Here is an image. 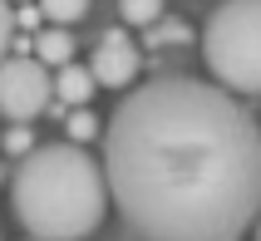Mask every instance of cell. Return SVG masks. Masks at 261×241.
<instances>
[{
  "label": "cell",
  "mask_w": 261,
  "mask_h": 241,
  "mask_svg": "<svg viewBox=\"0 0 261 241\" xmlns=\"http://www.w3.org/2000/svg\"><path fill=\"white\" fill-rule=\"evenodd\" d=\"M256 241H261V217H256Z\"/></svg>",
  "instance_id": "14"
},
{
  "label": "cell",
  "mask_w": 261,
  "mask_h": 241,
  "mask_svg": "<svg viewBox=\"0 0 261 241\" xmlns=\"http://www.w3.org/2000/svg\"><path fill=\"white\" fill-rule=\"evenodd\" d=\"M64 133H69V143L79 148V143H89L94 133H99V118L89 114V109H74V114L64 118Z\"/></svg>",
  "instance_id": "10"
},
{
  "label": "cell",
  "mask_w": 261,
  "mask_h": 241,
  "mask_svg": "<svg viewBox=\"0 0 261 241\" xmlns=\"http://www.w3.org/2000/svg\"><path fill=\"white\" fill-rule=\"evenodd\" d=\"M30 148H35V133H30V123H10V133H5V153L25 157Z\"/></svg>",
  "instance_id": "11"
},
{
  "label": "cell",
  "mask_w": 261,
  "mask_h": 241,
  "mask_svg": "<svg viewBox=\"0 0 261 241\" xmlns=\"http://www.w3.org/2000/svg\"><path fill=\"white\" fill-rule=\"evenodd\" d=\"M202 59L222 94H261V0H222L207 15Z\"/></svg>",
  "instance_id": "3"
},
{
  "label": "cell",
  "mask_w": 261,
  "mask_h": 241,
  "mask_svg": "<svg viewBox=\"0 0 261 241\" xmlns=\"http://www.w3.org/2000/svg\"><path fill=\"white\" fill-rule=\"evenodd\" d=\"M49 89H55L59 103H74V109H84L89 99H94V74H89V64H64L59 74H49Z\"/></svg>",
  "instance_id": "6"
},
{
  "label": "cell",
  "mask_w": 261,
  "mask_h": 241,
  "mask_svg": "<svg viewBox=\"0 0 261 241\" xmlns=\"http://www.w3.org/2000/svg\"><path fill=\"white\" fill-rule=\"evenodd\" d=\"M35 25H40V10H35V5L15 10V30H35Z\"/></svg>",
  "instance_id": "13"
},
{
  "label": "cell",
  "mask_w": 261,
  "mask_h": 241,
  "mask_svg": "<svg viewBox=\"0 0 261 241\" xmlns=\"http://www.w3.org/2000/svg\"><path fill=\"white\" fill-rule=\"evenodd\" d=\"M89 74L103 89H128L138 79V44L128 40V30H103L99 35L94 59H89Z\"/></svg>",
  "instance_id": "5"
},
{
  "label": "cell",
  "mask_w": 261,
  "mask_h": 241,
  "mask_svg": "<svg viewBox=\"0 0 261 241\" xmlns=\"http://www.w3.org/2000/svg\"><path fill=\"white\" fill-rule=\"evenodd\" d=\"M0 187H5V168H0Z\"/></svg>",
  "instance_id": "15"
},
{
  "label": "cell",
  "mask_w": 261,
  "mask_h": 241,
  "mask_svg": "<svg viewBox=\"0 0 261 241\" xmlns=\"http://www.w3.org/2000/svg\"><path fill=\"white\" fill-rule=\"evenodd\" d=\"M35 64H44V69H64V64H74V35L69 30H35Z\"/></svg>",
  "instance_id": "7"
},
{
  "label": "cell",
  "mask_w": 261,
  "mask_h": 241,
  "mask_svg": "<svg viewBox=\"0 0 261 241\" xmlns=\"http://www.w3.org/2000/svg\"><path fill=\"white\" fill-rule=\"evenodd\" d=\"M99 168L143 241H242L261 217V123L202 79L133 89L103 128Z\"/></svg>",
  "instance_id": "1"
},
{
  "label": "cell",
  "mask_w": 261,
  "mask_h": 241,
  "mask_svg": "<svg viewBox=\"0 0 261 241\" xmlns=\"http://www.w3.org/2000/svg\"><path fill=\"white\" fill-rule=\"evenodd\" d=\"M118 15L123 25H153L163 15V0H118Z\"/></svg>",
  "instance_id": "9"
},
{
  "label": "cell",
  "mask_w": 261,
  "mask_h": 241,
  "mask_svg": "<svg viewBox=\"0 0 261 241\" xmlns=\"http://www.w3.org/2000/svg\"><path fill=\"white\" fill-rule=\"evenodd\" d=\"M49 103H55V89L44 64H35L30 55L0 59V114L10 123H35Z\"/></svg>",
  "instance_id": "4"
},
{
  "label": "cell",
  "mask_w": 261,
  "mask_h": 241,
  "mask_svg": "<svg viewBox=\"0 0 261 241\" xmlns=\"http://www.w3.org/2000/svg\"><path fill=\"white\" fill-rule=\"evenodd\" d=\"M35 10H40V20H49V30H69L89 15V0H40Z\"/></svg>",
  "instance_id": "8"
},
{
  "label": "cell",
  "mask_w": 261,
  "mask_h": 241,
  "mask_svg": "<svg viewBox=\"0 0 261 241\" xmlns=\"http://www.w3.org/2000/svg\"><path fill=\"white\" fill-rule=\"evenodd\" d=\"M25 5H30V0H25Z\"/></svg>",
  "instance_id": "16"
},
{
  "label": "cell",
  "mask_w": 261,
  "mask_h": 241,
  "mask_svg": "<svg viewBox=\"0 0 261 241\" xmlns=\"http://www.w3.org/2000/svg\"><path fill=\"white\" fill-rule=\"evenodd\" d=\"M10 207L30 241H84L109 212L99 157L74 143L30 148L10 177Z\"/></svg>",
  "instance_id": "2"
},
{
  "label": "cell",
  "mask_w": 261,
  "mask_h": 241,
  "mask_svg": "<svg viewBox=\"0 0 261 241\" xmlns=\"http://www.w3.org/2000/svg\"><path fill=\"white\" fill-rule=\"evenodd\" d=\"M10 40H15V10L10 0H0V59H10Z\"/></svg>",
  "instance_id": "12"
}]
</instances>
